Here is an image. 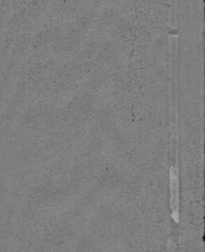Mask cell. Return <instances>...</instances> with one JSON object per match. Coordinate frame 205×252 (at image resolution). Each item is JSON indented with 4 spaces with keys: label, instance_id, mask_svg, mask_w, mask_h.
I'll return each instance as SVG.
<instances>
[{
    "label": "cell",
    "instance_id": "obj_1",
    "mask_svg": "<svg viewBox=\"0 0 205 252\" xmlns=\"http://www.w3.org/2000/svg\"><path fill=\"white\" fill-rule=\"evenodd\" d=\"M170 208L172 219L175 222L179 220V167L177 164L170 167Z\"/></svg>",
    "mask_w": 205,
    "mask_h": 252
}]
</instances>
